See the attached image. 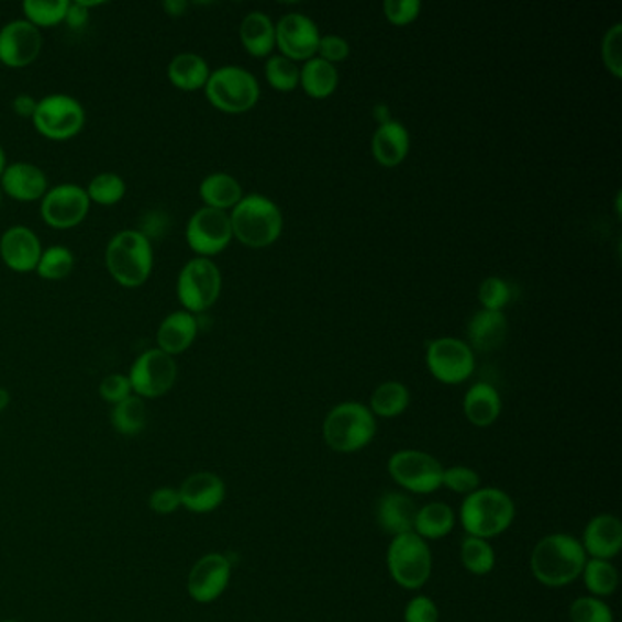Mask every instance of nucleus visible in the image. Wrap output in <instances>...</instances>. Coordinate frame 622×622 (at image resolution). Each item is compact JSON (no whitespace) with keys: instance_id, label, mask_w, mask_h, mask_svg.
I'll list each match as a JSON object with an SVG mask.
<instances>
[{"instance_id":"obj_1","label":"nucleus","mask_w":622,"mask_h":622,"mask_svg":"<svg viewBox=\"0 0 622 622\" xmlns=\"http://www.w3.org/2000/svg\"><path fill=\"white\" fill-rule=\"evenodd\" d=\"M585 547L569 533H552L536 542L530 555L533 579L546 588H564L580 579L585 569Z\"/></svg>"},{"instance_id":"obj_2","label":"nucleus","mask_w":622,"mask_h":622,"mask_svg":"<svg viewBox=\"0 0 622 622\" xmlns=\"http://www.w3.org/2000/svg\"><path fill=\"white\" fill-rule=\"evenodd\" d=\"M154 245L137 229H124L110 237L104 248V265L115 284L137 289L151 279L154 270Z\"/></svg>"},{"instance_id":"obj_3","label":"nucleus","mask_w":622,"mask_h":622,"mask_svg":"<svg viewBox=\"0 0 622 622\" xmlns=\"http://www.w3.org/2000/svg\"><path fill=\"white\" fill-rule=\"evenodd\" d=\"M517 506L510 495L500 488H480L464 497L458 521L466 535L493 541L504 535L515 521Z\"/></svg>"},{"instance_id":"obj_4","label":"nucleus","mask_w":622,"mask_h":622,"mask_svg":"<svg viewBox=\"0 0 622 622\" xmlns=\"http://www.w3.org/2000/svg\"><path fill=\"white\" fill-rule=\"evenodd\" d=\"M232 236L248 248H265L278 242L284 215L273 199L248 193L231 210Z\"/></svg>"},{"instance_id":"obj_5","label":"nucleus","mask_w":622,"mask_h":622,"mask_svg":"<svg viewBox=\"0 0 622 622\" xmlns=\"http://www.w3.org/2000/svg\"><path fill=\"white\" fill-rule=\"evenodd\" d=\"M376 427V416L364 403H338L323 420V441L334 453L351 455L375 441Z\"/></svg>"},{"instance_id":"obj_6","label":"nucleus","mask_w":622,"mask_h":622,"mask_svg":"<svg viewBox=\"0 0 622 622\" xmlns=\"http://www.w3.org/2000/svg\"><path fill=\"white\" fill-rule=\"evenodd\" d=\"M387 569L400 588L419 591L430 582L433 574V552L430 542L416 533L392 536L387 547Z\"/></svg>"},{"instance_id":"obj_7","label":"nucleus","mask_w":622,"mask_h":622,"mask_svg":"<svg viewBox=\"0 0 622 622\" xmlns=\"http://www.w3.org/2000/svg\"><path fill=\"white\" fill-rule=\"evenodd\" d=\"M258 79L242 66H221L212 71L204 87L210 104L225 113H245L259 101Z\"/></svg>"},{"instance_id":"obj_8","label":"nucleus","mask_w":622,"mask_h":622,"mask_svg":"<svg viewBox=\"0 0 622 622\" xmlns=\"http://www.w3.org/2000/svg\"><path fill=\"white\" fill-rule=\"evenodd\" d=\"M32 123L44 140L70 141L85 129L87 110L74 96L49 93L38 99Z\"/></svg>"},{"instance_id":"obj_9","label":"nucleus","mask_w":622,"mask_h":622,"mask_svg":"<svg viewBox=\"0 0 622 622\" xmlns=\"http://www.w3.org/2000/svg\"><path fill=\"white\" fill-rule=\"evenodd\" d=\"M223 278L212 259L192 258L182 265L176 281V295L182 311L201 314L220 300Z\"/></svg>"},{"instance_id":"obj_10","label":"nucleus","mask_w":622,"mask_h":622,"mask_svg":"<svg viewBox=\"0 0 622 622\" xmlns=\"http://www.w3.org/2000/svg\"><path fill=\"white\" fill-rule=\"evenodd\" d=\"M387 471L403 493L433 495L442 488L444 466L425 451L400 449L387 462Z\"/></svg>"},{"instance_id":"obj_11","label":"nucleus","mask_w":622,"mask_h":622,"mask_svg":"<svg viewBox=\"0 0 622 622\" xmlns=\"http://www.w3.org/2000/svg\"><path fill=\"white\" fill-rule=\"evenodd\" d=\"M130 386L135 397L156 400L173 391L178 381V362L157 347L146 349L132 362L129 370Z\"/></svg>"},{"instance_id":"obj_12","label":"nucleus","mask_w":622,"mask_h":622,"mask_svg":"<svg viewBox=\"0 0 622 622\" xmlns=\"http://www.w3.org/2000/svg\"><path fill=\"white\" fill-rule=\"evenodd\" d=\"M38 203L41 220L55 231H70L81 225L90 214L91 207L87 190L76 182L49 187Z\"/></svg>"},{"instance_id":"obj_13","label":"nucleus","mask_w":622,"mask_h":622,"mask_svg":"<svg viewBox=\"0 0 622 622\" xmlns=\"http://www.w3.org/2000/svg\"><path fill=\"white\" fill-rule=\"evenodd\" d=\"M185 240L196 258H214L234 240L229 212L209 207L196 210L185 226Z\"/></svg>"},{"instance_id":"obj_14","label":"nucleus","mask_w":622,"mask_h":622,"mask_svg":"<svg viewBox=\"0 0 622 622\" xmlns=\"http://www.w3.org/2000/svg\"><path fill=\"white\" fill-rule=\"evenodd\" d=\"M425 365L435 380L445 386H458L475 373V351L462 340L444 336L431 342Z\"/></svg>"},{"instance_id":"obj_15","label":"nucleus","mask_w":622,"mask_h":622,"mask_svg":"<svg viewBox=\"0 0 622 622\" xmlns=\"http://www.w3.org/2000/svg\"><path fill=\"white\" fill-rule=\"evenodd\" d=\"M43 46V32L26 19H13L0 27V65L10 70H22L33 65Z\"/></svg>"},{"instance_id":"obj_16","label":"nucleus","mask_w":622,"mask_h":622,"mask_svg":"<svg viewBox=\"0 0 622 622\" xmlns=\"http://www.w3.org/2000/svg\"><path fill=\"white\" fill-rule=\"evenodd\" d=\"M231 558L223 553H207L188 574V596L199 604L218 601L231 585Z\"/></svg>"},{"instance_id":"obj_17","label":"nucleus","mask_w":622,"mask_h":622,"mask_svg":"<svg viewBox=\"0 0 622 622\" xmlns=\"http://www.w3.org/2000/svg\"><path fill=\"white\" fill-rule=\"evenodd\" d=\"M320 30L311 16L289 13L276 24V46L290 60H309L318 54Z\"/></svg>"},{"instance_id":"obj_18","label":"nucleus","mask_w":622,"mask_h":622,"mask_svg":"<svg viewBox=\"0 0 622 622\" xmlns=\"http://www.w3.org/2000/svg\"><path fill=\"white\" fill-rule=\"evenodd\" d=\"M43 251L41 237L30 226L13 225L0 236V259L13 273H35Z\"/></svg>"},{"instance_id":"obj_19","label":"nucleus","mask_w":622,"mask_h":622,"mask_svg":"<svg viewBox=\"0 0 622 622\" xmlns=\"http://www.w3.org/2000/svg\"><path fill=\"white\" fill-rule=\"evenodd\" d=\"M178 491L182 508L198 515L218 510L226 497L225 480L212 471L192 473Z\"/></svg>"},{"instance_id":"obj_20","label":"nucleus","mask_w":622,"mask_h":622,"mask_svg":"<svg viewBox=\"0 0 622 622\" xmlns=\"http://www.w3.org/2000/svg\"><path fill=\"white\" fill-rule=\"evenodd\" d=\"M48 176L43 168L27 162L8 163L0 176V190L19 203L41 201L48 192Z\"/></svg>"},{"instance_id":"obj_21","label":"nucleus","mask_w":622,"mask_h":622,"mask_svg":"<svg viewBox=\"0 0 622 622\" xmlns=\"http://www.w3.org/2000/svg\"><path fill=\"white\" fill-rule=\"evenodd\" d=\"M586 557L613 560L622 552V522L613 513L591 517L579 538Z\"/></svg>"},{"instance_id":"obj_22","label":"nucleus","mask_w":622,"mask_h":622,"mask_svg":"<svg viewBox=\"0 0 622 622\" xmlns=\"http://www.w3.org/2000/svg\"><path fill=\"white\" fill-rule=\"evenodd\" d=\"M419 506L403 491H387L376 500L375 521L386 535L398 536L413 532Z\"/></svg>"},{"instance_id":"obj_23","label":"nucleus","mask_w":622,"mask_h":622,"mask_svg":"<svg viewBox=\"0 0 622 622\" xmlns=\"http://www.w3.org/2000/svg\"><path fill=\"white\" fill-rule=\"evenodd\" d=\"M198 316L192 312L174 311L163 318L156 333V347L167 355L176 356L187 353L198 338Z\"/></svg>"},{"instance_id":"obj_24","label":"nucleus","mask_w":622,"mask_h":622,"mask_svg":"<svg viewBox=\"0 0 622 622\" xmlns=\"http://www.w3.org/2000/svg\"><path fill=\"white\" fill-rule=\"evenodd\" d=\"M370 148L381 167L395 168L402 165L411 148L408 129L402 123L389 119L376 130Z\"/></svg>"},{"instance_id":"obj_25","label":"nucleus","mask_w":622,"mask_h":622,"mask_svg":"<svg viewBox=\"0 0 622 622\" xmlns=\"http://www.w3.org/2000/svg\"><path fill=\"white\" fill-rule=\"evenodd\" d=\"M462 408L469 424L484 430L499 420L502 413V398L488 381H477L464 395Z\"/></svg>"},{"instance_id":"obj_26","label":"nucleus","mask_w":622,"mask_h":622,"mask_svg":"<svg viewBox=\"0 0 622 622\" xmlns=\"http://www.w3.org/2000/svg\"><path fill=\"white\" fill-rule=\"evenodd\" d=\"M210 74H212V70H210L207 59L201 55L192 54V52L174 55L167 66V77L170 85L176 90L187 91V93L204 90Z\"/></svg>"},{"instance_id":"obj_27","label":"nucleus","mask_w":622,"mask_h":622,"mask_svg":"<svg viewBox=\"0 0 622 622\" xmlns=\"http://www.w3.org/2000/svg\"><path fill=\"white\" fill-rule=\"evenodd\" d=\"M243 48L253 57H268L276 46V24L264 11H251L240 26Z\"/></svg>"},{"instance_id":"obj_28","label":"nucleus","mask_w":622,"mask_h":622,"mask_svg":"<svg viewBox=\"0 0 622 622\" xmlns=\"http://www.w3.org/2000/svg\"><path fill=\"white\" fill-rule=\"evenodd\" d=\"M467 336L473 351L497 349L504 344L508 336V320L504 312L486 311V309L477 312L467 323Z\"/></svg>"},{"instance_id":"obj_29","label":"nucleus","mask_w":622,"mask_h":622,"mask_svg":"<svg viewBox=\"0 0 622 622\" xmlns=\"http://www.w3.org/2000/svg\"><path fill=\"white\" fill-rule=\"evenodd\" d=\"M199 198L209 209L229 212L242 201L243 188L231 174H209L199 185Z\"/></svg>"},{"instance_id":"obj_30","label":"nucleus","mask_w":622,"mask_h":622,"mask_svg":"<svg viewBox=\"0 0 622 622\" xmlns=\"http://www.w3.org/2000/svg\"><path fill=\"white\" fill-rule=\"evenodd\" d=\"M456 526L455 511L445 502H427L420 506L414 517L413 533L425 542L442 541L451 535Z\"/></svg>"},{"instance_id":"obj_31","label":"nucleus","mask_w":622,"mask_h":622,"mask_svg":"<svg viewBox=\"0 0 622 622\" xmlns=\"http://www.w3.org/2000/svg\"><path fill=\"white\" fill-rule=\"evenodd\" d=\"M338 70L336 66L320 57L306 60L300 70V85L307 96L312 99H327L338 88Z\"/></svg>"},{"instance_id":"obj_32","label":"nucleus","mask_w":622,"mask_h":622,"mask_svg":"<svg viewBox=\"0 0 622 622\" xmlns=\"http://www.w3.org/2000/svg\"><path fill=\"white\" fill-rule=\"evenodd\" d=\"M409 403L411 392L408 387L403 386L402 381L389 380L376 387L367 408L378 419H397L408 411Z\"/></svg>"},{"instance_id":"obj_33","label":"nucleus","mask_w":622,"mask_h":622,"mask_svg":"<svg viewBox=\"0 0 622 622\" xmlns=\"http://www.w3.org/2000/svg\"><path fill=\"white\" fill-rule=\"evenodd\" d=\"M580 579L585 582L588 596L597 597V599L612 597L621 582L615 564L612 560H601V558H588Z\"/></svg>"},{"instance_id":"obj_34","label":"nucleus","mask_w":622,"mask_h":622,"mask_svg":"<svg viewBox=\"0 0 622 622\" xmlns=\"http://www.w3.org/2000/svg\"><path fill=\"white\" fill-rule=\"evenodd\" d=\"M110 422H112V427L118 431L119 435H140L141 431L145 430L146 422H148L145 400L132 395L123 402L115 403V406H112Z\"/></svg>"},{"instance_id":"obj_35","label":"nucleus","mask_w":622,"mask_h":622,"mask_svg":"<svg viewBox=\"0 0 622 622\" xmlns=\"http://www.w3.org/2000/svg\"><path fill=\"white\" fill-rule=\"evenodd\" d=\"M460 563L467 574L475 577L491 574L497 564V555L491 542L478 536H464L460 542Z\"/></svg>"},{"instance_id":"obj_36","label":"nucleus","mask_w":622,"mask_h":622,"mask_svg":"<svg viewBox=\"0 0 622 622\" xmlns=\"http://www.w3.org/2000/svg\"><path fill=\"white\" fill-rule=\"evenodd\" d=\"M76 268V254L65 245H52L41 254L35 274L44 281H63Z\"/></svg>"},{"instance_id":"obj_37","label":"nucleus","mask_w":622,"mask_h":622,"mask_svg":"<svg viewBox=\"0 0 622 622\" xmlns=\"http://www.w3.org/2000/svg\"><path fill=\"white\" fill-rule=\"evenodd\" d=\"M70 0H26L22 4V19L38 27L41 32L48 27L65 24L66 11Z\"/></svg>"},{"instance_id":"obj_38","label":"nucleus","mask_w":622,"mask_h":622,"mask_svg":"<svg viewBox=\"0 0 622 622\" xmlns=\"http://www.w3.org/2000/svg\"><path fill=\"white\" fill-rule=\"evenodd\" d=\"M85 190L90 203L99 207H115L126 196V182L118 173H101L90 179Z\"/></svg>"},{"instance_id":"obj_39","label":"nucleus","mask_w":622,"mask_h":622,"mask_svg":"<svg viewBox=\"0 0 622 622\" xmlns=\"http://www.w3.org/2000/svg\"><path fill=\"white\" fill-rule=\"evenodd\" d=\"M265 77L274 90L295 91L300 87V68L284 55H273L265 63Z\"/></svg>"},{"instance_id":"obj_40","label":"nucleus","mask_w":622,"mask_h":622,"mask_svg":"<svg viewBox=\"0 0 622 622\" xmlns=\"http://www.w3.org/2000/svg\"><path fill=\"white\" fill-rule=\"evenodd\" d=\"M569 621L571 622H615L612 608L604 599L585 596L575 599L569 604Z\"/></svg>"},{"instance_id":"obj_41","label":"nucleus","mask_w":622,"mask_h":622,"mask_svg":"<svg viewBox=\"0 0 622 622\" xmlns=\"http://www.w3.org/2000/svg\"><path fill=\"white\" fill-rule=\"evenodd\" d=\"M480 475H478L473 467L467 466H451L444 467V475H442V488L449 489L451 493L467 495L475 493L480 488Z\"/></svg>"},{"instance_id":"obj_42","label":"nucleus","mask_w":622,"mask_h":622,"mask_svg":"<svg viewBox=\"0 0 622 622\" xmlns=\"http://www.w3.org/2000/svg\"><path fill=\"white\" fill-rule=\"evenodd\" d=\"M511 287L502 278H486L478 289V300L482 303L486 311L502 312L511 301Z\"/></svg>"},{"instance_id":"obj_43","label":"nucleus","mask_w":622,"mask_h":622,"mask_svg":"<svg viewBox=\"0 0 622 622\" xmlns=\"http://www.w3.org/2000/svg\"><path fill=\"white\" fill-rule=\"evenodd\" d=\"M622 24H613L602 38V63L613 77H622Z\"/></svg>"},{"instance_id":"obj_44","label":"nucleus","mask_w":622,"mask_h":622,"mask_svg":"<svg viewBox=\"0 0 622 622\" xmlns=\"http://www.w3.org/2000/svg\"><path fill=\"white\" fill-rule=\"evenodd\" d=\"M422 11L420 0H386L384 2V15L395 26H408L416 21Z\"/></svg>"},{"instance_id":"obj_45","label":"nucleus","mask_w":622,"mask_h":622,"mask_svg":"<svg viewBox=\"0 0 622 622\" xmlns=\"http://www.w3.org/2000/svg\"><path fill=\"white\" fill-rule=\"evenodd\" d=\"M132 395L134 392H132L129 376L121 375V373H112V375L104 376L101 384H99V397L104 402L112 403V406L123 402Z\"/></svg>"},{"instance_id":"obj_46","label":"nucleus","mask_w":622,"mask_h":622,"mask_svg":"<svg viewBox=\"0 0 622 622\" xmlns=\"http://www.w3.org/2000/svg\"><path fill=\"white\" fill-rule=\"evenodd\" d=\"M441 612L436 602L427 596H414L406 604L403 610V622H438Z\"/></svg>"},{"instance_id":"obj_47","label":"nucleus","mask_w":622,"mask_h":622,"mask_svg":"<svg viewBox=\"0 0 622 622\" xmlns=\"http://www.w3.org/2000/svg\"><path fill=\"white\" fill-rule=\"evenodd\" d=\"M351 54V46L344 37L340 35H325L320 38V46H318V57L327 60L331 65L342 63L347 59Z\"/></svg>"},{"instance_id":"obj_48","label":"nucleus","mask_w":622,"mask_h":622,"mask_svg":"<svg viewBox=\"0 0 622 622\" xmlns=\"http://www.w3.org/2000/svg\"><path fill=\"white\" fill-rule=\"evenodd\" d=\"M148 506L157 515H173L174 511H178L181 508L178 489L170 488V486L154 489L151 499H148Z\"/></svg>"},{"instance_id":"obj_49","label":"nucleus","mask_w":622,"mask_h":622,"mask_svg":"<svg viewBox=\"0 0 622 622\" xmlns=\"http://www.w3.org/2000/svg\"><path fill=\"white\" fill-rule=\"evenodd\" d=\"M104 4V2H88V0H76V2H70L68 4V11H66L65 24L66 26L74 30V32H79V30H85L90 22L91 8H99V5Z\"/></svg>"},{"instance_id":"obj_50","label":"nucleus","mask_w":622,"mask_h":622,"mask_svg":"<svg viewBox=\"0 0 622 622\" xmlns=\"http://www.w3.org/2000/svg\"><path fill=\"white\" fill-rule=\"evenodd\" d=\"M37 97H33L32 93H19L11 101V110H13L16 118L30 119L32 121L35 108H37Z\"/></svg>"},{"instance_id":"obj_51","label":"nucleus","mask_w":622,"mask_h":622,"mask_svg":"<svg viewBox=\"0 0 622 622\" xmlns=\"http://www.w3.org/2000/svg\"><path fill=\"white\" fill-rule=\"evenodd\" d=\"M188 5L190 4L185 2V0H167V2H163V11H165L168 16L176 19V16H182L187 13Z\"/></svg>"},{"instance_id":"obj_52","label":"nucleus","mask_w":622,"mask_h":622,"mask_svg":"<svg viewBox=\"0 0 622 622\" xmlns=\"http://www.w3.org/2000/svg\"><path fill=\"white\" fill-rule=\"evenodd\" d=\"M11 395L8 389L0 387V413H4L5 409L10 408Z\"/></svg>"},{"instance_id":"obj_53","label":"nucleus","mask_w":622,"mask_h":622,"mask_svg":"<svg viewBox=\"0 0 622 622\" xmlns=\"http://www.w3.org/2000/svg\"><path fill=\"white\" fill-rule=\"evenodd\" d=\"M5 167H8V157H5L4 148L0 145V176L4 173Z\"/></svg>"},{"instance_id":"obj_54","label":"nucleus","mask_w":622,"mask_h":622,"mask_svg":"<svg viewBox=\"0 0 622 622\" xmlns=\"http://www.w3.org/2000/svg\"><path fill=\"white\" fill-rule=\"evenodd\" d=\"M2 198H4V193H2V190H0V207H2Z\"/></svg>"},{"instance_id":"obj_55","label":"nucleus","mask_w":622,"mask_h":622,"mask_svg":"<svg viewBox=\"0 0 622 622\" xmlns=\"http://www.w3.org/2000/svg\"><path fill=\"white\" fill-rule=\"evenodd\" d=\"M2 622H16V621H2Z\"/></svg>"}]
</instances>
